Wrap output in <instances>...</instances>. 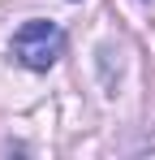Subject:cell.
I'll list each match as a JSON object with an SVG mask.
<instances>
[{
    "instance_id": "obj_1",
    "label": "cell",
    "mask_w": 155,
    "mask_h": 160,
    "mask_svg": "<svg viewBox=\"0 0 155 160\" xmlns=\"http://www.w3.org/2000/svg\"><path fill=\"white\" fill-rule=\"evenodd\" d=\"M65 52V30L56 26V22H43V18H35V22H22L17 35H13V61L26 65V69H52L56 61Z\"/></svg>"
}]
</instances>
